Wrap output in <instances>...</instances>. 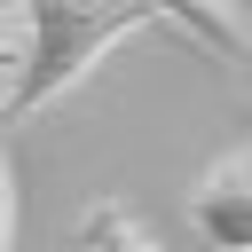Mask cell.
<instances>
[{
	"label": "cell",
	"instance_id": "cell-1",
	"mask_svg": "<svg viewBox=\"0 0 252 252\" xmlns=\"http://www.w3.org/2000/svg\"><path fill=\"white\" fill-rule=\"evenodd\" d=\"M142 24H173L165 0H16V32H24V79H16V110H47L55 94H71L118 39H134Z\"/></svg>",
	"mask_w": 252,
	"mask_h": 252
},
{
	"label": "cell",
	"instance_id": "cell-2",
	"mask_svg": "<svg viewBox=\"0 0 252 252\" xmlns=\"http://www.w3.org/2000/svg\"><path fill=\"white\" fill-rule=\"evenodd\" d=\"M189 220L213 252H252V158L244 150L213 158V173L189 189Z\"/></svg>",
	"mask_w": 252,
	"mask_h": 252
},
{
	"label": "cell",
	"instance_id": "cell-3",
	"mask_svg": "<svg viewBox=\"0 0 252 252\" xmlns=\"http://www.w3.org/2000/svg\"><path fill=\"white\" fill-rule=\"evenodd\" d=\"M165 16H173V32H181L189 47H205V55H220V63L244 55V24H236L228 0H165Z\"/></svg>",
	"mask_w": 252,
	"mask_h": 252
},
{
	"label": "cell",
	"instance_id": "cell-4",
	"mask_svg": "<svg viewBox=\"0 0 252 252\" xmlns=\"http://www.w3.org/2000/svg\"><path fill=\"white\" fill-rule=\"evenodd\" d=\"M71 252H165L118 197H102V205H87V220H79V244Z\"/></svg>",
	"mask_w": 252,
	"mask_h": 252
},
{
	"label": "cell",
	"instance_id": "cell-5",
	"mask_svg": "<svg viewBox=\"0 0 252 252\" xmlns=\"http://www.w3.org/2000/svg\"><path fill=\"white\" fill-rule=\"evenodd\" d=\"M16 79H24V32H16V16L0 24V118L16 110Z\"/></svg>",
	"mask_w": 252,
	"mask_h": 252
},
{
	"label": "cell",
	"instance_id": "cell-6",
	"mask_svg": "<svg viewBox=\"0 0 252 252\" xmlns=\"http://www.w3.org/2000/svg\"><path fill=\"white\" fill-rule=\"evenodd\" d=\"M16 244V173H8V158H0V252Z\"/></svg>",
	"mask_w": 252,
	"mask_h": 252
},
{
	"label": "cell",
	"instance_id": "cell-7",
	"mask_svg": "<svg viewBox=\"0 0 252 252\" xmlns=\"http://www.w3.org/2000/svg\"><path fill=\"white\" fill-rule=\"evenodd\" d=\"M8 16H16V0H0V24H8Z\"/></svg>",
	"mask_w": 252,
	"mask_h": 252
}]
</instances>
